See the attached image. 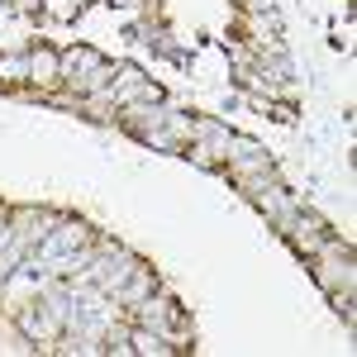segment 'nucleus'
Here are the masks:
<instances>
[{"label":"nucleus","mask_w":357,"mask_h":357,"mask_svg":"<svg viewBox=\"0 0 357 357\" xmlns=\"http://www.w3.org/2000/svg\"><path fill=\"white\" fill-rule=\"evenodd\" d=\"M134 324L138 329H153V333H162V338H176V348H181V310L172 301H158V296H143V301L134 305Z\"/></svg>","instance_id":"1"},{"label":"nucleus","mask_w":357,"mask_h":357,"mask_svg":"<svg viewBox=\"0 0 357 357\" xmlns=\"http://www.w3.org/2000/svg\"><path fill=\"white\" fill-rule=\"evenodd\" d=\"M24 57H29V82L38 86V91L62 82V53H53V48H29Z\"/></svg>","instance_id":"2"},{"label":"nucleus","mask_w":357,"mask_h":357,"mask_svg":"<svg viewBox=\"0 0 357 357\" xmlns=\"http://www.w3.org/2000/svg\"><path fill=\"white\" fill-rule=\"evenodd\" d=\"M248 5H252V10H272V0H248Z\"/></svg>","instance_id":"3"},{"label":"nucleus","mask_w":357,"mask_h":357,"mask_svg":"<svg viewBox=\"0 0 357 357\" xmlns=\"http://www.w3.org/2000/svg\"><path fill=\"white\" fill-rule=\"evenodd\" d=\"M114 5H134V0H114Z\"/></svg>","instance_id":"4"}]
</instances>
